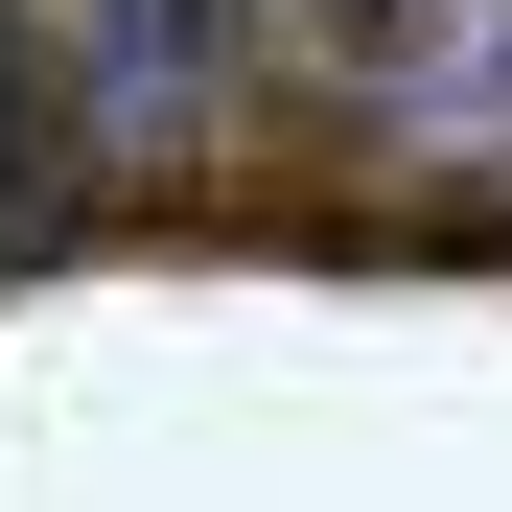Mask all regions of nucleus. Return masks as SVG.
<instances>
[{"label":"nucleus","instance_id":"f257e3e1","mask_svg":"<svg viewBox=\"0 0 512 512\" xmlns=\"http://www.w3.org/2000/svg\"><path fill=\"white\" fill-rule=\"evenodd\" d=\"M47 47L94 70V117L140 140V117H187V94H210V47H233V0H47Z\"/></svg>","mask_w":512,"mask_h":512}]
</instances>
